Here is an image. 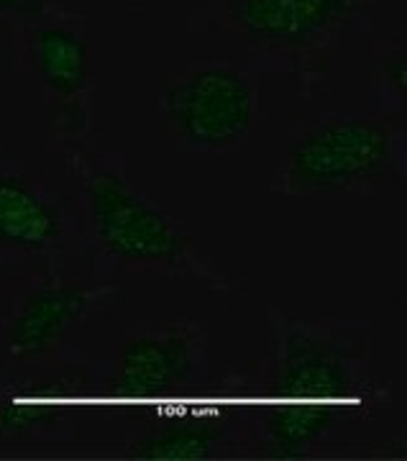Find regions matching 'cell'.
Here are the masks:
<instances>
[{
    "label": "cell",
    "instance_id": "cell-1",
    "mask_svg": "<svg viewBox=\"0 0 407 461\" xmlns=\"http://www.w3.org/2000/svg\"><path fill=\"white\" fill-rule=\"evenodd\" d=\"M397 133L375 118H330L312 126L285 159L290 193H351L387 185L400 169Z\"/></svg>",
    "mask_w": 407,
    "mask_h": 461
},
{
    "label": "cell",
    "instance_id": "cell-2",
    "mask_svg": "<svg viewBox=\"0 0 407 461\" xmlns=\"http://www.w3.org/2000/svg\"><path fill=\"white\" fill-rule=\"evenodd\" d=\"M87 221L111 257L136 267H177L187 257V236L169 215L144 200L113 172L87 180Z\"/></svg>",
    "mask_w": 407,
    "mask_h": 461
},
{
    "label": "cell",
    "instance_id": "cell-3",
    "mask_svg": "<svg viewBox=\"0 0 407 461\" xmlns=\"http://www.w3.org/2000/svg\"><path fill=\"white\" fill-rule=\"evenodd\" d=\"M164 111L187 147L226 151L239 147L251 131L254 90L236 69L208 67L172 85Z\"/></svg>",
    "mask_w": 407,
    "mask_h": 461
},
{
    "label": "cell",
    "instance_id": "cell-4",
    "mask_svg": "<svg viewBox=\"0 0 407 461\" xmlns=\"http://www.w3.org/2000/svg\"><path fill=\"white\" fill-rule=\"evenodd\" d=\"M203 375V341L187 326L136 336L118 364L111 393L129 402H151L193 387Z\"/></svg>",
    "mask_w": 407,
    "mask_h": 461
},
{
    "label": "cell",
    "instance_id": "cell-5",
    "mask_svg": "<svg viewBox=\"0 0 407 461\" xmlns=\"http://www.w3.org/2000/svg\"><path fill=\"white\" fill-rule=\"evenodd\" d=\"M95 303L90 285L72 280L44 282L21 300L8 326L5 348L18 362L50 354Z\"/></svg>",
    "mask_w": 407,
    "mask_h": 461
},
{
    "label": "cell",
    "instance_id": "cell-6",
    "mask_svg": "<svg viewBox=\"0 0 407 461\" xmlns=\"http://www.w3.org/2000/svg\"><path fill=\"white\" fill-rule=\"evenodd\" d=\"M358 384L351 366L323 346L293 348L272 384V400L303 405L346 408L358 402Z\"/></svg>",
    "mask_w": 407,
    "mask_h": 461
},
{
    "label": "cell",
    "instance_id": "cell-7",
    "mask_svg": "<svg viewBox=\"0 0 407 461\" xmlns=\"http://www.w3.org/2000/svg\"><path fill=\"white\" fill-rule=\"evenodd\" d=\"M357 5L358 0H239L233 18L254 39L297 44L336 26Z\"/></svg>",
    "mask_w": 407,
    "mask_h": 461
},
{
    "label": "cell",
    "instance_id": "cell-8",
    "mask_svg": "<svg viewBox=\"0 0 407 461\" xmlns=\"http://www.w3.org/2000/svg\"><path fill=\"white\" fill-rule=\"evenodd\" d=\"M62 239V221L29 182L0 177V249L41 254Z\"/></svg>",
    "mask_w": 407,
    "mask_h": 461
},
{
    "label": "cell",
    "instance_id": "cell-9",
    "mask_svg": "<svg viewBox=\"0 0 407 461\" xmlns=\"http://www.w3.org/2000/svg\"><path fill=\"white\" fill-rule=\"evenodd\" d=\"M75 384L44 382L26 387L21 395L0 397V441L33 436L65 415Z\"/></svg>",
    "mask_w": 407,
    "mask_h": 461
},
{
    "label": "cell",
    "instance_id": "cell-10",
    "mask_svg": "<svg viewBox=\"0 0 407 461\" xmlns=\"http://www.w3.org/2000/svg\"><path fill=\"white\" fill-rule=\"evenodd\" d=\"M33 54L44 83L62 98L77 95L87 80V50L77 33L44 26L33 36Z\"/></svg>",
    "mask_w": 407,
    "mask_h": 461
},
{
    "label": "cell",
    "instance_id": "cell-11",
    "mask_svg": "<svg viewBox=\"0 0 407 461\" xmlns=\"http://www.w3.org/2000/svg\"><path fill=\"white\" fill-rule=\"evenodd\" d=\"M218 438V420L211 415L177 420L162 433H154L131 446V456L154 461L208 459Z\"/></svg>",
    "mask_w": 407,
    "mask_h": 461
},
{
    "label": "cell",
    "instance_id": "cell-12",
    "mask_svg": "<svg viewBox=\"0 0 407 461\" xmlns=\"http://www.w3.org/2000/svg\"><path fill=\"white\" fill-rule=\"evenodd\" d=\"M384 77H387V85H390V87L400 90V93L405 90V51L400 50L397 54H392L390 59H387V65H384Z\"/></svg>",
    "mask_w": 407,
    "mask_h": 461
},
{
    "label": "cell",
    "instance_id": "cell-13",
    "mask_svg": "<svg viewBox=\"0 0 407 461\" xmlns=\"http://www.w3.org/2000/svg\"><path fill=\"white\" fill-rule=\"evenodd\" d=\"M39 0H0V11H33Z\"/></svg>",
    "mask_w": 407,
    "mask_h": 461
}]
</instances>
